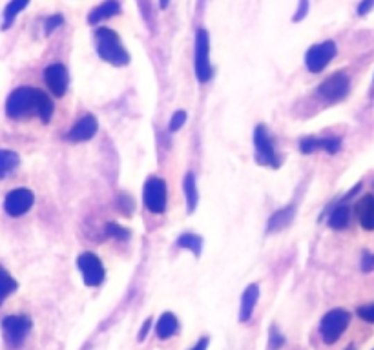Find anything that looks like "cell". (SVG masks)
I'll list each match as a JSON object with an SVG mask.
<instances>
[{"label":"cell","instance_id":"6da1fadb","mask_svg":"<svg viewBox=\"0 0 374 350\" xmlns=\"http://www.w3.org/2000/svg\"><path fill=\"white\" fill-rule=\"evenodd\" d=\"M95 42H97V53L108 64L126 66L130 62L128 51L124 50L119 35L110 28H99L95 31Z\"/></svg>","mask_w":374,"mask_h":350},{"label":"cell","instance_id":"7a4b0ae2","mask_svg":"<svg viewBox=\"0 0 374 350\" xmlns=\"http://www.w3.org/2000/svg\"><path fill=\"white\" fill-rule=\"evenodd\" d=\"M40 89H35L31 86H20L6 100V115L10 119H26L37 110V99H39Z\"/></svg>","mask_w":374,"mask_h":350},{"label":"cell","instance_id":"3957f363","mask_svg":"<svg viewBox=\"0 0 374 350\" xmlns=\"http://www.w3.org/2000/svg\"><path fill=\"white\" fill-rule=\"evenodd\" d=\"M210 62V37L205 28H199L196 33V77L199 82H208L212 79Z\"/></svg>","mask_w":374,"mask_h":350},{"label":"cell","instance_id":"277c9868","mask_svg":"<svg viewBox=\"0 0 374 350\" xmlns=\"http://www.w3.org/2000/svg\"><path fill=\"white\" fill-rule=\"evenodd\" d=\"M254 148H256V161L263 166L278 168L280 166V157H278L274 143H272L271 134L265 124H260L254 130Z\"/></svg>","mask_w":374,"mask_h":350},{"label":"cell","instance_id":"5b68a950","mask_svg":"<svg viewBox=\"0 0 374 350\" xmlns=\"http://www.w3.org/2000/svg\"><path fill=\"white\" fill-rule=\"evenodd\" d=\"M349 321H350L349 312L341 310V308L327 312L320 323L321 338H323V341H325L327 345H332V343H336V341L340 340V335L343 334L345 329L349 326Z\"/></svg>","mask_w":374,"mask_h":350},{"label":"cell","instance_id":"8992f818","mask_svg":"<svg viewBox=\"0 0 374 350\" xmlns=\"http://www.w3.org/2000/svg\"><path fill=\"white\" fill-rule=\"evenodd\" d=\"M143 198H144V207L148 208V212L163 213L164 210H167V201H168L167 183H164L163 179L150 177L146 183H144Z\"/></svg>","mask_w":374,"mask_h":350},{"label":"cell","instance_id":"52a82bcc","mask_svg":"<svg viewBox=\"0 0 374 350\" xmlns=\"http://www.w3.org/2000/svg\"><path fill=\"white\" fill-rule=\"evenodd\" d=\"M31 331V320L26 316H8L2 320V334L10 347H20Z\"/></svg>","mask_w":374,"mask_h":350},{"label":"cell","instance_id":"ba28073f","mask_svg":"<svg viewBox=\"0 0 374 350\" xmlns=\"http://www.w3.org/2000/svg\"><path fill=\"white\" fill-rule=\"evenodd\" d=\"M336 44L332 40L321 42V44L312 46L305 55V64L310 73H320L321 69H325L329 62L334 59Z\"/></svg>","mask_w":374,"mask_h":350},{"label":"cell","instance_id":"9c48e42d","mask_svg":"<svg viewBox=\"0 0 374 350\" xmlns=\"http://www.w3.org/2000/svg\"><path fill=\"white\" fill-rule=\"evenodd\" d=\"M35 195L28 188H15L11 190L4 199V210L10 217H20L30 212V208L33 207Z\"/></svg>","mask_w":374,"mask_h":350},{"label":"cell","instance_id":"30bf717a","mask_svg":"<svg viewBox=\"0 0 374 350\" xmlns=\"http://www.w3.org/2000/svg\"><path fill=\"white\" fill-rule=\"evenodd\" d=\"M77 267L83 274V281L88 286H99L104 281V267L101 259L92 252H84L77 259Z\"/></svg>","mask_w":374,"mask_h":350},{"label":"cell","instance_id":"8fae6325","mask_svg":"<svg viewBox=\"0 0 374 350\" xmlns=\"http://www.w3.org/2000/svg\"><path fill=\"white\" fill-rule=\"evenodd\" d=\"M349 88H350L349 77L345 73H334L320 84L318 94H320V97L329 100V103H336V100H341L347 97Z\"/></svg>","mask_w":374,"mask_h":350},{"label":"cell","instance_id":"7c38bea8","mask_svg":"<svg viewBox=\"0 0 374 350\" xmlns=\"http://www.w3.org/2000/svg\"><path fill=\"white\" fill-rule=\"evenodd\" d=\"M44 82L55 97H62L68 89V69L62 64H51L44 71Z\"/></svg>","mask_w":374,"mask_h":350},{"label":"cell","instance_id":"4fadbf2b","mask_svg":"<svg viewBox=\"0 0 374 350\" xmlns=\"http://www.w3.org/2000/svg\"><path fill=\"white\" fill-rule=\"evenodd\" d=\"M97 121H95L94 115H84L74 124V128L69 130L66 137L69 141H74V143H84V141H90L97 134Z\"/></svg>","mask_w":374,"mask_h":350},{"label":"cell","instance_id":"5bb4252c","mask_svg":"<svg viewBox=\"0 0 374 350\" xmlns=\"http://www.w3.org/2000/svg\"><path fill=\"white\" fill-rule=\"evenodd\" d=\"M356 217L365 230H374V198L364 195L356 202Z\"/></svg>","mask_w":374,"mask_h":350},{"label":"cell","instance_id":"9a60e30c","mask_svg":"<svg viewBox=\"0 0 374 350\" xmlns=\"http://www.w3.org/2000/svg\"><path fill=\"white\" fill-rule=\"evenodd\" d=\"M257 299H260V286L257 285L246 286L241 296V310H239V321H241V323L250 320L252 314H254V306H256Z\"/></svg>","mask_w":374,"mask_h":350},{"label":"cell","instance_id":"2e32d148","mask_svg":"<svg viewBox=\"0 0 374 350\" xmlns=\"http://www.w3.org/2000/svg\"><path fill=\"white\" fill-rule=\"evenodd\" d=\"M294 212H296L294 207H287L278 210L276 213H272L271 219H269V227H266V230L271 234L285 230V228L292 222V219H294Z\"/></svg>","mask_w":374,"mask_h":350},{"label":"cell","instance_id":"e0dca14e","mask_svg":"<svg viewBox=\"0 0 374 350\" xmlns=\"http://www.w3.org/2000/svg\"><path fill=\"white\" fill-rule=\"evenodd\" d=\"M119 11H121V6H119L117 0H106L101 6H97L88 17L90 24H99L101 20H106L110 17L117 15Z\"/></svg>","mask_w":374,"mask_h":350},{"label":"cell","instance_id":"ac0fdd59","mask_svg":"<svg viewBox=\"0 0 374 350\" xmlns=\"http://www.w3.org/2000/svg\"><path fill=\"white\" fill-rule=\"evenodd\" d=\"M178 317L173 316L172 312H164L163 316L159 317L158 321V329H155V332H158V338L159 340H168V338H172L176 332H178Z\"/></svg>","mask_w":374,"mask_h":350},{"label":"cell","instance_id":"d6986e66","mask_svg":"<svg viewBox=\"0 0 374 350\" xmlns=\"http://www.w3.org/2000/svg\"><path fill=\"white\" fill-rule=\"evenodd\" d=\"M19 164V153L11 152V150H0V179H6L10 173L15 172Z\"/></svg>","mask_w":374,"mask_h":350},{"label":"cell","instance_id":"ffe728a7","mask_svg":"<svg viewBox=\"0 0 374 350\" xmlns=\"http://www.w3.org/2000/svg\"><path fill=\"white\" fill-rule=\"evenodd\" d=\"M182 192H185V199H187L188 210L194 212L199 201V193H197V184H196V175L192 172H188L182 181Z\"/></svg>","mask_w":374,"mask_h":350},{"label":"cell","instance_id":"44dd1931","mask_svg":"<svg viewBox=\"0 0 374 350\" xmlns=\"http://www.w3.org/2000/svg\"><path fill=\"white\" fill-rule=\"evenodd\" d=\"M349 207L347 204H340L332 210L329 217V227L334 228V230H343V228L349 227Z\"/></svg>","mask_w":374,"mask_h":350},{"label":"cell","instance_id":"7402d4cb","mask_svg":"<svg viewBox=\"0 0 374 350\" xmlns=\"http://www.w3.org/2000/svg\"><path fill=\"white\" fill-rule=\"evenodd\" d=\"M30 4V0H11L10 4L6 6L4 10V22H2V30H8L13 22H15L17 15L20 11L26 10V6Z\"/></svg>","mask_w":374,"mask_h":350},{"label":"cell","instance_id":"603a6c76","mask_svg":"<svg viewBox=\"0 0 374 350\" xmlns=\"http://www.w3.org/2000/svg\"><path fill=\"white\" fill-rule=\"evenodd\" d=\"M19 288L17 281L4 267H0V303H4Z\"/></svg>","mask_w":374,"mask_h":350},{"label":"cell","instance_id":"cb8c5ba5","mask_svg":"<svg viewBox=\"0 0 374 350\" xmlns=\"http://www.w3.org/2000/svg\"><path fill=\"white\" fill-rule=\"evenodd\" d=\"M178 245L181 248H187L190 250L196 257L201 256V248H203V241L201 237L194 236V234H182L178 239Z\"/></svg>","mask_w":374,"mask_h":350},{"label":"cell","instance_id":"d4e9b609","mask_svg":"<svg viewBox=\"0 0 374 350\" xmlns=\"http://www.w3.org/2000/svg\"><path fill=\"white\" fill-rule=\"evenodd\" d=\"M37 115H39L44 123H49V119L53 115V103L49 99L44 91H39V99H37Z\"/></svg>","mask_w":374,"mask_h":350},{"label":"cell","instance_id":"484cf974","mask_svg":"<svg viewBox=\"0 0 374 350\" xmlns=\"http://www.w3.org/2000/svg\"><path fill=\"white\" fill-rule=\"evenodd\" d=\"M341 141L336 137H327V139H318V148H323L329 153H336L340 150Z\"/></svg>","mask_w":374,"mask_h":350},{"label":"cell","instance_id":"4316f807","mask_svg":"<svg viewBox=\"0 0 374 350\" xmlns=\"http://www.w3.org/2000/svg\"><path fill=\"white\" fill-rule=\"evenodd\" d=\"M106 234H108L110 237L121 239V241L128 239V236H130L128 230H126V228H123V227H119L117 222H110V225H106Z\"/></svg>","mask_w":374,"mask_h":350},{"label":"cell","instance_id":"83f0119b","mask_svg":"<svg viewBox=\"0 0 374 350\" xmlns=\"http://www.w3.org/2000/svg\"><path fill=\"white\" fill-rule=\"evenodd\" d=\"M187 119H188V115H187V112H176V114L172 115V121H170V124H168V130H170V132H179V130L182 128V124L187 123Z\"/></svg>","mask_w":374,"mask_h":350},{"label":"cell","instance_id":"f1b7e54d","mask_svg":"<svg viewBox=\"0 0 374 350\" xmlns=\"http://www.w3.org/2000/svg\"><path fill=\"white\" fill-rule=\"evenodd\" d=\"M62 24H65V19H62V15H53V17H49V19H46V24H44L46 35L53 33V31L59 30Z\"/></svg>","mask_w":374,"mask_h":350},{"label":"cell","instance_id":"f546056e","mask_svg":"<svg viewBox=\"0 0 374 350\" xmlns=\"http://www.w3.org/2000/svg\"><path fill=\"white\" fill-rule=\"evenodd\" d=\"M285 343V338L280 334L276 326H272L271 329V341H269V345H271V350H278L281 345Z\"/></svg>","mask_w":374,"mask_h":350},{"label":"cell","instance_id":"4dcf8cb0","mask_svg":"<svg viewBox=\"0 0 374 350\" xmlns=\"http://www.w3.org/2000/svg\"><path fill=\"white\" fill-rule=\"evenodd\" d=\"M300 150L301 153H312L314 150H318V139L307 137L303 139V141H300Z\"/></svg>","mask_w":374,"mask_h":350},{"label":"cell","instance_id":"1f68e13d","mask_svg":"<svg viewBox=\"0 0 374 350\" xmlns=\"http://www.w3.org/2000/svg\"><path fill=\"white\" fill-rule=\"evenodd\" d=\"M358 316L367 323H374V303L373 305H365L358 308Z\"/></svg>","mask_w":374,"mask_h":350},{"label":"cell","instance_id":"d6a6232c","mask_svg":"<svg viewBox=\"0 0 374 350\" xmlns=\"http://www.w3.org/2000/svg\"><path fill=\"white\" fill-rule=\"evenodd\" d=\"M307 11H309V0H300V6H298V11H296L294 15L296 22H300L301 19H305Z\"/></svg>","mask_w":374,"mask_h":350},{"label":"cell","instance_id":"836d02e7","mask_svg":"<svg viewBox=\"0 0 374 350\" xmlns=\"http://www.w3.org/2000/svg\"><path fill=\"white\" fill-rule=\"evenodd\" d=\"M362 268L364 272H371L374 268V256L373 254H364V259H362Z\"/></svg>","mask_w":374,"mask_h":350},{"label":"cell","instance_id":"e575fe53","mask_svg":"<svg viewBox=\"0 0 374 350\" xmlns=\"http://www.w3.org/2000/svg\"><path fill=\"white\" fill-rule=\"evenodd\" d=\"M373 8H374V0H362V4L358 6V13L359 15H367Z\"/></svg>","mask_w":374,"mask_h":350},{"label":"cell","instance_id":"d590c367","mask_svg":"<svg viewBox=\"0 0 374 350\" xmlns=\"http://www.w3.org/2000/svg\"><path fill=\"white\" fill-rule=\"evenodd\" d=\"M150 325H152V320L144 321V325L141 326V331H139V341H143L144 338H146L148 331H150Z\"/></svg>","mask_w":374,"mask_h":350},{"label":"cell","instance_id":"8d00e7d4","mask_svg":"<svg viewBox=\"0 0 374 350\" xmlns=\"http://www.w3.org/2000/svg\"><path fill=\"white\" fill-rule=\"evenodd\" d=\"M208 349V338H203V340L197 341V345L192 350H207Z\"/></svg>","mask_w":374,"mask_h":350},{"label":"cell","instance_id":"74e56055","mask_svg":"<svg viewBox=\"0 0 374 350\" xmlns=\"http://www.w3.org/2000/svg\"><path fill=\"white\" fill-rule=\"evenodd\" d=\"M168 2H170V0H159L161 8H168Z\"/></svg>","mask_w":374,"mask_h":350},{"label":"cell","instance_id":"f35d334b","mask_svg":"<svg viewBox=\"0 0 374 350\" xmlns=\"http://www.w3.org/2000/svg\"><path fill=\"white\" fill-rule=\"evenodd\" d=\"M345 350H356V349L352 345H350V347H347V349H345Z\"/></svg>","mask_w":374,"mask_h":350}]
</instances>
